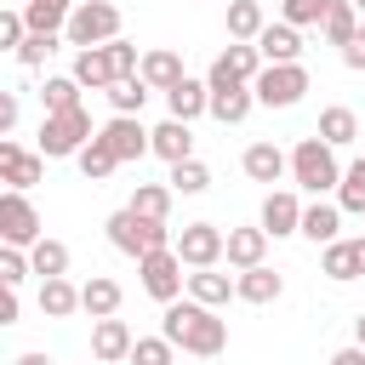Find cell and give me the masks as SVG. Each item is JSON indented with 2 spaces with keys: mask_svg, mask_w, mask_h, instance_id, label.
Instances as JSON below:
<instances>
[{
  "mask_svg": "<svg viewBox=\"0 0 365 365\" xmlns=\"http://www.w3.org/2000/svg\"><path fill=\"white\" fill-rule=\"evenodd\" d=\"M86 91H108L120 74H114V57H108V46H86V51H74V68H68Z\"/></svg>",
  "mask_w": 365,
  "mask_h": 365,
  "instance_id": "9a60e30c",
  "label": "cell"
},
{
  "mask_svg": "<svg viewBox=\"0 0 365 365\" xmlns=\"http://www.w3.org/2000/svg\"><path fill=\"white\" fill-rule=\"evenodd\" d=\"M342 63H348L354 74H365V23H359V34H354V40L342 46Z\"/></svg>",
  "mask_w": 365,
  "mask_h": 365,
  "instance_id": "f6af8a7d",
  "label": "cell"
},
{
  "mask_svg": "<svg viewBox=\"0 0 365 365\" xmlns=\"http://www.w3.org/2000/svg\"><path fill=\"white\" fill-rule=\"evenodd\" d=\"M160 331L182 348V354H200V359H217L222 348H228V319H217V308H205V302H165V314H160Z\"/></svg>",
  "mask_w": 365,
  "mask_h": 365,
  "instance_id": "6da1fadb",
  "label": "cell"
},
{
  "mask_svg": "<svg viewBox=\"0 0 365 365\" xmlns=\"http://www.w3.org/2000/svg\"><path fill=\"white\" fill-rule=\"evenodd\" d=\"M40 177H46V154H40V148L29 154L23 143L0 137V182H6V188H23V194H29V188H34Z\"/></svg>",
  "mask_w": 365,
  "mask_h": 365,
  "instance_id": "7c38bea8",
  "label": "cell"
},
{
  "mask_svg": "<svg viewBox=\"0 0 365 365\" xmlns=\"http://www.w3.org/2000/svg\"><path fill=\"white\" fill-rule=\"evenodd\" d=\"M279 291H285V279L268 268V262H257V268H240V302H279Z\"/></svg>",
  "mask_w": 365,
  "mask_h": 365,
  "instance_id": "4316f807",
  "label": "cell"
},
{
  "mask_svg": "<svg viewBox=\"0 0 365 365\" xmlns=\"http://www.w3.org/2000/svg\"><path fill=\"white\" fill-rule=\"evenodd\" d=\"M171 354H177V342L160 331V336H137L131 342V365H171Z\"/></svg>",
  "mask_w": 365,
  "mask_h": 365,
  "instance_id": "f35d334b",
  "label": "cell"
},
{
  "mask_svg": "<svg viewBox=\"0 0 365 365\" xmlns=\"http://www.w3.org/2000/svg\"><path fill=\"white\" fill-rule=\"evenodd\" d=\"M336 205H342V211H354V217H365V160L342 165V182H336Z\"/></svg>",
  "mask_w": 365,
  "mask_h": 365,
  "instance_id": "8d00e7d4",
  "label": "cell"
},
{
  "mask_svg": "<svg viewBox=\"0 0 365 365\" xmlns=\"http://www.w3.org/2000/svg\"><path fill=\"white\" fill-rule=\"evenodd\" d=\"M240 165H245V177H251V182H268V188H274V182L291 171V154H285L279 143H251Z\"/></svg>",
  "mask_w": 365,
  "mask_h": 365,
  "instance_id": "2e32d148",
  "label": "cell"
},
{
  "mask_svg": "<svg viewBox=\"0 0 365 365\" xmlns=\"http://www.w3.org/2000/svg\"><path fill=\"white\" fill-rule=\"evenodd\" d=\"M171 245H177V257H182L188 268H217L222 251H228V234H222L217 222H182V234H177Z\"/></svg>",
  "mask_w": 365,
  "mask_h": 365,
  "instance_id": "30bf717a",
  "label": "cell"
},
{
  "mask_svg": "<svg viewBox=\"0 0 365 365\" xmlns=\"http://www.w3.org/2000/svg\"><path fill=\"white\" fill-rule=\"evenodd\" d=\"M11 365H51V354H40V348H29V354H17Z\"/></svg>",
  "mask_w": 365,
  "mask_h": 365,
  "instance_id": "681fc988",
  "label": "cell"
},
{
  "mask_svg": "<svg viewBox=\"0 0 365 365\" xmlns=\"http://www.w3.org/2000/svg\"><path fill=\"white\" fill-rule=\"evenodd\" d=\"M154 154H160L165 165L194 160V131H188V120H165V125H154Z\"/></svg>",
  "mask_w": 365,
  "mask_h": 365,
  "instance_id": "484cf974",
  "label": "cell"
},
{
  "mask_svg": "<svg viewBox=\"0 0 365 365\" xmlns=\"http://www.w3.org/2000/svg\"><path fill=\"white\" fill-rule=\"evenodd\" d=\"M51 51H57V34H29V40L17 46V63H23V68H40Z\"/></svg>",
  "mask_w": 365,
  "mask_h": 365,
  "instance_id": "b9f144b4",
  "label": "cell"
},
{
  "mask_svg": "<svg viewBox=\"0 0 365 365\" xmlns=\"http://www.w3.org/2000/svg\"><path fill=\"white\" fill-rule=\"evenodd\" d=\"M74 160H80V177H86V182H103V177H114V165H120V160H114V148H108L103 137H91Z\"/></svg>",
  "mask_w": 365,
  "mask_h": 365,
  "instance_id": "d590c367",
  "label": "cell"
},
{
  "mask_svg": "<svg viewBox=\"0 0 365 365\" xmlns=\"http://www.w3.org/2000/svg\"><path fill=\"white\" fill-rule=\"evenodd\" d=\"M131 342H137V336H131V325H125V319H114V314L91 325V354H97L103 365H114V359H131Z\"/></svg>",
  "mask_w": 365,
  "mask_h": 365,
  "instance_id": "e0dca14e",
  "label": "cell"
},
{
  "mask_svg": "<svg viewBox=\"0 0 365 365\" xmlns=\"http://www.w3.org/2000/svg\"><path fill=\"white\" fill-rule=\"evenodd\" d=\"M63 34H68L74 51H86V46H108V40H120V6H108V0H74Z\"/></svg>",
  "mask_w": 365,
  "mask_h": 365,
  "instance_id": "277c9868",
  "label": "cell"
},
{
  "mask_svg": "<svg viewBox=\"0 0 365 365\" xmlns=\"http://www.w3.org/2000/svg\"><path fill=\"white\" fill-rule=\"evenodd\" d=\"M354 6H359V11H365V0H354Z\"/></svg>",
  "mask_w": 365,
  "mask_h": 365,
  "instance_id": "f5cc1de1",
  "label": "cell"
},
{
  "mask_svg": "<svg viewBox=\"0 0 365 365\" xmlns=\"http://www.w3.org/2000/svg\"><path fill=\"white\" fill-rule=\"evenodd\" d=\"M108 57H114V74H120V80L143 68V51H137L131 40H108Z\"/></svg>",
  "mask_w": 365,
  "mask_h": 365,
  "instance_id": "ee69618b",
  "label": "cell"
},
{
  "mask_svg": "<svg viewBox=\"0 0 365 365\" xmlns=\"http://www.w3.org/2000/svg\"><path fill=\"white\" fill-rule=\"evenodd\" d=\"M63 6H74V0H63Z\"/></svg>",
  "mask_w": 365,
  "mask_h": 365,
  "instance_id": "db71d44e",
  "label": "cell"
},
{
  "mask_svg": "<svg viewBox=\"0 0 365 365\" xmlns=\"http://www.w3.org/2000/svg\"><path fill=\"white\" fill-rule=\"evenodd\" d=\"M228 268H257L262 257H268V228L257 222V228H228Z\"/></svg>",
  "mask_w": 365,
  "mask_h": 365,
  "instance_id": "44dd1931",
  "label": "cell"
},
{
  "mask_svg": "<svg viewBox=\"0 0 365 365\" xmlns=\"http://www.w3.org/2000/svg\"><path fill=\"white\" fill-rule=\"evenodd\" d=\"M165 108H171V120H200V114H211V86L182 74V80L165 91Z\"/></svg>",
  "mask_w": 365,
  "mask_h": 365,
  "instance_id": "ac0fdd59",
  "label": "cell"
},
{
  "mask_svg": "<svg viewBox=\"0 0 365 365\" xmlns=\"http://www.w3.org/2000/svg\"><path fill=\"white\" fill-rule=\"evenodd\" d=\"M29 40V23H23V11H0V51H11L17 57V46Z\"/></svg>",
  "mask_w": 365,
  "mask_h": 365,
  "instance_id": "7bdbcfd3",
  "label": "cell"
},
{
  "mask_svg": "<svg viewBox=\"0 0 365 365\" xmlns=\"http://www.w3.org/2000/svg\"><path fill=\"white\" fill-rule=\"evenodd\" d=\"M188 262L177 257V245H165V251H148V257H137V274H143V291L154 297V302H177L182 297V285H188V274H182Z\"/></svg>",
  "mask_w": 365,
  "mask_h": 365,
  "instance_id": "52a82bcc",
  "label": "cell"
},
{
  "mask_svg": "<svg viewBox=\"0 0 365 365\" xmlns=\"http://www.w3.org/2000/svg\"><path fill=\"white\" fill-rule=\"evenodd\" d=\"M40 314L46 319H68L74 308H80V285H68V274H57V279H40Z\"/></svg>",
  "mask_w": 365,
  "mask_h": 365,
  "instance_id": "83f0119b",
  "label": "cell"
},
{
  "mask_svg": "<svg viewBox=\"0 0 365 365\" xmlns=\"http://www.w3.org/2000/svg\"><path fill=\"white\" fill-rule=\"evenodd\" d=\"M11 131H17V91L0 97V137H11Z\"/></svg>",
  "mask_w": 365,
  "mask_h": 365,
  "instance_id": "bcb514c9",
  "label": "cell"
},
{
  "mask_svg": "<svg viewBox=\"0 0 365 365\" xmlns=\"http://www.w3.org/2000/svg\"><path fill=\"white\" fill-rule=\"evenodd\" d=\"M251 108H257V91H251V86H211V120L240 125Z\"/></svg>",
  "mask_w": 365,
  "mask_h": 365,
  "instance_id": "603a6c76",
  "label": "cell"
},
{
  "mask_svg": "<svg viewBox=\"0 0 365 365\" xmlns=\"http://www.w3.org/2000/svg\"><path fill=\"white\" fill-rule=\"evenodd\" d=\"M262 29H268V17L257 0H228V40H257Z\"/></svg>",
  "mask_w": 365,
  "mask_h": 365,
  "instance_id": "1f68e13d",
  "label": "cell"
},
{
  "mask_svg": "<svg viewBox=\"0 0 365 365\" xmlns=\"http://www.w3.org/2000/svg\"><path fill=\"white\" fill-rule=\"evenodd\" d=\"M97 137L114 148V160H120V165H125V160L154 154V131H143V114H114V120H108Z\"/></svg>",
  "mask_w": 365,
  "mask_h": 365,
  "instance_id": "8fae6325",
  "label": "cell"
},
{
  "mask_svg": "<svg viewBox=\"0 0 365 365\" xmlns=\"http://www.w3.org/2000/svg\"><path fill=\"white\" fill-rule=\"evenodd\" d=\"M154 91H171L177 80H182V57L171 51V46H154V51H143V68H137Z\"/></svg>",
  "mask_w": 365,
  "mask_h": 365,
  "instance_id": "d4e9b609",
  "label": "cell"
},
{
  "mask_svg": "<svg viewBox=\"0 0 365 365\" xmlns=\"http://www.w3.org/2000/svg\"><path fill=\"white\" fill-rule=\"evenodd\" d=\"M188 297L205 302V308H228V297H240V279H228L217 268H194L188 274Z\"/></svg>",
  "mask_w": 365,
  "mask_h": 365,
  "instance_id": "7402d4cb",
  "label": "cell"
},
{
  "mask_svg": "<svg viewBox=\"0 0 365 365\" xmlns=\"http://www.w3.org/2000/svg\"><path fill=\"white\" fill-rule=\"evenodd\" d=\"M319 34H325L331 46H348V40L359 34V6H354V0H331V11H325V23H319Z\"/></svg>",
  "mask_w": 365,
  "mask_h": 365,
  "instance_id": "4dcf8cb0",
  "label": "cell"
},
{
  "mask_svg": "<svg viewBox=\"0 0 365 365\" xmlns=\"http://www.w3.org/2000/svg\"><path fill=\"white\" fill-rule=\"evenodd\" d=\"M257 51H262V63H302V29L279 17L257 34Z\"/></svg>",
  "mask_w": 365,
  "mask_h": 365,
  "instance_id": "5bb4252c",
  "label": "cell"
},
{
  "mask_svg": "<svg viewBox=\"0 0 365 365\" xmlns=\"http://www.w3.org/2000/svg\"><path fill=\"white\" fill-rule=\"evenodd\" d=\"M171 194H177L171 182H137L125 205H131V211H143V217H154V222H165V217H171Z\"/></svg>",
  "mask_w": 365,
  "mask_h": 365,
  "instance_id": "f546056e",
  "label": "cell"
},
{
  "mask_svg": "<svg viewBox=\"0 0 365 365\" xmlns=\"http://www.w3.org/2000/svg\"><path fill=\"white\" fill-rule=\"evenodd\" d=\"M165 182H171V188H177V194H205V188H211V171H205V165H200V160H177V165H171V177H165Z\"/></svg>",
  "mask_w": 365,
  "mask_h": 365,
  "instance_id": "74e56055",
  "label": "cell"
},
{
  "mask_svg": "<svg viewBox=\"0 0 365 365\" xmlns=\"http://www.w3.org/2000/svg\"><path fill=\"white\" fill-rule=\"evenodd\" d=\"M262 228H268V240L302 234V200H297L291 188H268V200H262Z\"/></svg>",
  "mask_w": 365,
  "mask_h": 365,
  "instance_id": "4fadbf2b",
  "label": "cell"
},
{
  "mask_svg": "<svg viewBox=\"0 0 365 365\" xmlns=\"http://www.w3.org/2000/svg\"><path fill=\"white\" fill-rule=\"evenodd\" d=\"M262 68H268V63H262L257 40H228V51H217V63H211L205 86H251Z\"/></svg>",
  "mask_w": 365,
  "mask_h": 365,
  "instance_id": "ba28073f",
  "label": "cell"
},
{
  "mask_svg": "<svg viewBox=\"0 0 365 365\" xmlns=\"http://www.w3.org/2000/svg\"><path fill=\"white\" fill-rule=\"evenodd\" d=\"M91 137H97V131H91V114H86V108H63V114H46V120H40V154H46V160H68V154H80Z\"/></svg>",
  "mask_w": 365,
  "mask_h": 365,
  "instance_id": "5b68a950",
  "label": "cell"
},
{
  "mask_svg": "<svg viewBox=\"0 0 365 365\" xmlns=\"http://www.w3.org/2000/svg\"><path fill=\"white\" fill-rule=\"evenodd\" d=\"M291 182L297 188H308V194H331L336 182H342V165H336V148L314 131V137H302L297 148H291Z\"/></svg>",
  "mask_w": 365,
  "mask_h": 365,
  "instance_id": "7a4b0ae2",
  "label": "cell"
},
{
  "mask_svg": "<svg viewBox=\"0 0 365 365\" xmlns=\"http://www.w3.org/2000/svg\"><path fill=\"white\" fill-rule=\"evenodd\" d=\"M120 302H125V291H120V279H108V274H91V279L80 285V314H91V319L120 314Z\"/></svg>",
  "mask_w": 365,
  "mask_h": 365,
  "instance_id": "ffe728a7",
  "label": "cell"
},
{
  "mask_svg": "<svg viewBox=\"0 0 365 365\" xmlns=\"http://www.w3.org/2000/svg\"><path fill=\"white\" fill-rule=\"evenodd\" d=\"M354 342L365 348V314H354Z\"/></svg>",
  "mask_w": 365,
  "mask_h": 365,
  "instance_id": "f907efd6",
  "label": "cell"
},
{
  "mask_svg": "<svg viewBox=\"0 0 365 365\" xmlns=\"http://www.w3.org/2000/svg\"><path fill=\"white\" fill-rule=\"evenodd\" d=\"M331 365H365V348H359V342H354V348H336Z\"/></svg>",
  "mask_w": 365,
  "mask_h": 365,
  "instance_id": "c3c4849f",
  "label": "cell"
},
{
  "mask_svg": "<svg viewBox=\"0 0 365 365\" xmlns=\"http://www.w3.org/2000/svg\"><path fill=\"white\" fill-rule=\"evenodd\" d=\"M29 274H34L29 251H23V245H0V285H23Z\"/></svg>",
  "mask_w": 365,
  "mask_h": 365,
  "instance_id": "60d3db41",
  "label": "cell"
},
{
  "mask_svg": "<svg viewBox=\"0 0 365 365\" xmlns=\"http://www.w3.org/2000/svg\"><path fill=\"white\" fill-rule=\"evenodd\" d=\"M29 262H34V274H40V279H57V274H68V245L40 234V240L29 245Z\"/></svg>",
  "mask_w": 365,
  "mask_h": 365,
  "instance_id": "836d02e7",
  "label": "cell"
},
{
  "mask_svg": "<svg viewBox=\"0 0 365 365\" xmlns=\"http://www.w3.org/2000/svg\"><path fill=\"white\" fill-rule=\"evenodd\" d=\"M251 91H257L262 108H297V103L308 97V68H302V63H268V68L251 80Z\"/></svg>",
  "mask_w": 365,
  "mask_h": 365,
  "instance_id": "8992f818",
  "label": "cell"
},
{
  "mask_svg": "<svg viewBox=\"0 0 365 365\" xmlns=\"http://www.w3.org/2000/svg\"><path fill=\"white\" fill-rule=\"evenodd\" d=\"M302 240H314V245L342 240V205H336V200H314V205H302Z\"/></svg>",
  "mask_w": 365,
  "mask_h": 365,
  "instance_id": "d6986e66",
  "label": "cell"
},
{
  "mask_svg": "<svg viewBox=\"0 0 365 365\" xmlns=\"http://www.w3.org/2000/svg\"><path fill=\"white\" fill-rule=\"evenodd\" d=\"M354 251H359V268H365V234H359V240H354Z\"/></svg>",
  "mask_w": 365,
  "mask_h": 365,
  "instance_id": "816d5d0a",
  "label": "cell"
},
{
  "mask_svg": "<svg viewBox=\"0 0 365 365\" xmlns=\"http://www.w3.org/2000/svg\"><path fill=\"white\" fill-rule=\"evenodd\" d=\"M80 80L74 74H46V86H40V103H46V114H63V108H80Z\"/></svg>",
  "mask_w": 365,
  "mask_h": 365,
  "instance_id": "d6a6232c",
  "label": "cell"
},
{
  "mask_svg": "<svg viewBox=\"0 0 365 365\" xmlns=\"http://www.w3.org/2000/svg\"><path fill=\"white\" fill-rule=\"evenodd\" d=\"M17 308H23V297H17V285H6L0 291V325H17Z\"/></svg>",
  "mask_w": 365,
  "mask_h": 365,
  "instance_id": "7dc6e473",
  "label": "cell"
},
{
  "mask_svg": "<svg viewBox=\"0 0 365 365\" xmlns=\"http://www.w3.org/2000/svg\"><path fill=\"white\" fill-rule=\"evenodd\" d=\"M40 240V211L29 205V194L23 188H6L0 194V245H34Z\"/></svg>",
  "mask_w": 365,
  "mask_h": 365,
  "instance_id": "9c48e42d",
  "label": "cell"
},
{
  "mask_svg": "<svg viewBox=\"0 0 365 365\" xmlns=\"http://www.w3.org/2000/svg\"><path fill=\"white\" fill-rule=\"evenodd\" d=\"M319 137H325L331 148H348V143L359 137V114H354V108H342V103H331V108L319 114Z\"/></svg>",
  "mask_w": 365,
  "mask_h": 365,
  "instance_id": "f1b7e54d",
  "label": "cell"
},
{
  "mask_svg": "<svg viewBox=\"0 0 365 365\" xmlns=\"http://www.w3.org/2000/svg\"><path fill=\"white\" fill-rule=\"evenodd\" d=\"M103 228H108V245L125 251V257H148V251H165V245L177 240L165 222H154V217H143V211H131V205H120Z\"/></svg>",
  "mask_w": 365,
  "mask_h": 365,
  "instance_id": "3957f363",
  "label": "cell"
},
{
  "mask_svg": "<svg viewBox=\"0 0 365 365\" xmlns=\"http://www.w3.org/2000/svg\"><path fill=\"white\" fill-rule=\"evenodd\" d=\"M148 80L143 74H125V80H114L108 86V103H114V114H143V103H148Z\"/></svg>",
  "mask_w": 365,
  "mask_h": 365,
  "instance_id": "e575fe53",
  "label": "cell"
},
{
  "mask_svg": "<svg viewBox=\"0 0 365 365\" xmlns=\"http://www.w3.org/2000/svg\"><path fill=\"white\" fill-rule=\"evenodd\" d=\"M319 274H325V279H336V285L359 279L365 268H359V251H354V240H331V245H319Z\"/></svg>",
  "mask_w": 365,
  "mask_h": 365,
  "instance_id": "cb8c5ba5",
  "label": "cell"
},
{
  "mask_svg": "<svg viewBox=\"0 0 365 365\" xmlns=\"http://www.w3.org/2000/svg\"><path fill=\"white\" fill-rule=\"evenodd\" d=\"M325 11H331V0H279V17L297 23V29H319Z\"/></svg>",
  "mask_w": 365,
  "mask_h": 365,
  "instance_id": "ab89813d",
  "label": "cell"
}]
</instances>
